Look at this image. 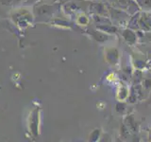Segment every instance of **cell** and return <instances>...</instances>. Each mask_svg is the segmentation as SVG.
Here are the masks:
<instances>
[{"label":"cell","instance_id":"1","mask_svg":"<svg viewBox=\"0 0 151 142\" xmlns=\"http://www.w3.org/2000/svg\"><path fill=\"white\" fill-rule=\"evenodd\" d=\"M21 0H1V3L3 5H9V6H11V5H14V4H18L20 3Z\"/></svg>","mask_w":151,"mask_h":142}]
</instances>
